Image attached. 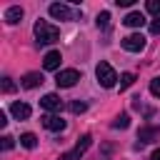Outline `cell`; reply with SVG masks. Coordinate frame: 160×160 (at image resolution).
Instances as JSON below:
<instances>
[{
	"label": "cell",
	"mask_w": 160,
	"mask_h": 160,
	"mask_svg": "<svg viewBox=\"0 0 160 160\" xmlns=\"http://www.w3.org/2000/svg\"><path fill=\"white\" fill-rule=\"evenodd\" d=\"M35 38H38V45H52L60 40V30L48 20H38L35 22Z\"/></svg>",
	"instance_id": "6da1fadb"
},
{
	"label": "cell",
	"mask_w": 160,
	"mask_h": 160,
	"mask_svg": "<svg viewBox=\"0 0 160 160\" xmlns=\"http://www.w3.org/2000/svg\"><path fill=\"white\" fill-rule=\"evenodd\" d=\"M95 75H98V82L102 85V88H115V82L120 80L118 78V72L112 70V65L110 62H98V68H95Z\"/></svg>",
	"instance_id": "7a4b0ae2"
},
{
	"label": "cell",
	"mask_w": 160,
	"mask_h": 160,
	"mask_svg": "<svg viewBox=\"0 0 160 160\" xmlns=\"http://www.w3.org/2000/svg\"><path fill=\"white\" fill-rule=\"evenodd\" d=\"M90 145H92V138H90V135H82V138H80V140L75 142V148H72L70 152H65V155H60L58 160H80V158L85 155V150H88Z\"/></svg>",
	"instance_id": "3957f363"
},
{
	"label": "cell",
	"mask_w": 160,
	"mask_h": 160,
	"mask_svg": "<svg viewBox=\"0 0 160 160\" xmlns=\"http://www.w3.org/2000/svg\"><path fill=\"white\" fill-rule=\"evenodd\" d=\"M78 80H80V72H78V70H72V68L60 70V72L55 75V85H58V88H72Z\"/></svg>",
	"instance_id": "277c9868"
},
{
	"label": "cell",
	"mask_w": 160,
	"mask_h": 160,
	"mask_svg": "<svg viewBox=\"0 0 160 160\" xmlns=\"http://www.w3.org/2000/svg\"><path fill=\"white\" fill-rule=\"evenodd\" d=\"M122 48H125L128 52H140V50L145 48V38H142L140 32H132V35L122 38Z\"/></svg>",
	"instance_id": "5b68a950"
},
{
	"label": "cell",
	"mask_w": 160,
	"mask_h": 160,
	"mask_svg": "<svg viewBox=\"0 0 160 160\" xmlns=\"http://www.w3.org/2000/svg\"><path fill=\"white\" fill-rule=\"evenodd\" d=\"M158 138H160V130L152 128V125H145V128L138 130V140H140V142H138L135 148H140L142 142H152V140H158Z\"/></svg>",
	"instance_id": "8992f818"
},
{
	"label": "cell",
	"mask_w": 160,
	"mask_h": 160,
	"mask_svg": "<svg viewBox=\"0 0 160 160\" xmlns=\"http://www.w3.org/2000/svg\"><path fill=\"white\" fill-rule=\"evenodd\" d=\"M50 15L58 18V20H72V10L65 2H52L50 5Z\"/></svg>",
	"instance_id": "52a82bcc"
},
{
	"label": "cell",
	"mask_w": 160,
	"mask_h": 160,
	"mask_svg": "<svg viewBox=\"0 0 160 160\" xmlns=\"http://www.w3.org/2000/svg\"><path fill=\"white\" fill-rule=\"evenodd\" d=\"M40 120H42V125H45L48 130H52V132H58V130H65V120H62L60 115H52V112H50V115H42Z\"/></svg>",
	"instance_id": "ba28073f"
},
{
	"label": "cell",
	"mask_w": 160,
	"mask_h": 160,
	"mask_svg": "<svg viewBox=\"0 0 160 160\" xmlns=\"http://www.w3.org/2000/svg\"><path fill=\"white\" fill-rule=\"evenodd\" d=\"M42 72H25L22 78H20V85L22 88H28V90H32V88H38V85H42Z\"/></svg>",
	"instance_id": "9c48e42d"
},
{
	"label": "cell",
	"mask_w": 160,
	"mask_h": 160,
	"mask_svg": "<svg viewBox=\"0 0 160 160\" xmlns=\"http://www.w3.org/2000/svg\"><path fill=\"white\" fill-rule=\"evenodd\" d=\"M40 105H42L45 110H58V112H60V108H62V100H60V95H55V92H48V95H42Z\"/></svg>",
	"instance_id": "30bf717a"
},
{
	"label": "cell",
	"mask_w": 160,
	"mask_h": 160,
	"mask_svg": "<svg viewBox=\"0 0 160 160\" xmlns=\"http://www.w3.org/2000/svg\"><path fill=\"white\" fill-rule=\"evenodd\" d=\"M60 52L58 50H50V52H45V58H42V68L45 70H58L60 68Z\"/></svg>",
	"instance_id": "8fae6325"
},
{
	"label": "cell",
	"mask_w": 160,
	"mask_h": 160,
	"mask_svg": "<svg viewBox=\"0 0 160 160\" xmlns=\"http://www.w3.org/2000/svg\"><path fill=\"white\" fill-rule=\"evenodd\" d=\"M128 28H142L145 25V15L142 12H138V10H132V12H128L125 15V20H122Z\"/></svg>",
	"instance_id": "7c38bea8"
},
{
	"label": "cell",
	"mask_w": 160,
	"mask_h": 160,
	"mask_svg": "<svg viewBox=\"0 0 160 160\" xmlns=\"http://www.w3.org/2000/svg\"><path fill=\"white\" fill-rule=\"evenodd\" d=\"M10 112H12L18 120H28L32 110H30V105H25V102H12V105H10Z\"/></svg>",
	"instance_id": "4fadbf2b"
},
{
	"label": "cell",
	"mask_w": 160,
	"mask_h": 160,
	"mask_svg": "<svg viewBox=\"0 0 160 160\" xmlns=\"http://www.w3.org/2000/svg\"><path fill=\"white\" fill-rule=\"evenodd\" d=\"M20 20H22V8H20V5H12V8L5 10V22L15 25V22H20Z\"/></svg>",
	"instance_id": "5bb4252c"
},
{
	"label": "cell",
	"mask_w": 160,
	"mask_h": 160,
	"mask_svg": "<svg viewBox=\"0 0 160 160\" xmlns=\"http://www.w3.org/2000/svg\"><path fill=\"white\" fill-rule=\"evenodd\" d=\"M20 145L28 148V150H32V148L38 145V138H35L32 132H22V135H20Z\"/></svg>",
	"instance_id": "9a60e30c"
},
{
	"label": "cell",
	"mask_w": 160,
	"mask_h": 160,
	"mask_svg": "<svg viewBox=\"0 0 160 160\" xmlns=\"http://www.w3.org/2000/svg\"><path fill=\"white\" fill-rule=\"evenodd\" d=\"M128 125H130V118H128V112H120V115L112 120V128H115V130H125Z\"/></svg>",
	"instance_id": "2e32d148"
},
{
	"label": "cell",
	"mask_w": 160,
	"mask_h": 160,
	"mask_svg": "<svg viewBox=\"0 0 160 160\" xmlns=\"http://www.w3.org/2000/svg\"><path fill=\"white\" fill-rule=\"evenodd\" d=\"M132 82H135V75H132V72H122V75H120V90H128Z\"/></svg>",
	"instance_id": "e0dca14e"
},
{
	"label": "cell",
	"mask_w": 160,
	"mask_h": 160,
	"mask_svg": "<svg viewBox=\"0 0 160 160\" xmlns=\"http://www.w3.org/2000/svg\"><path fill=\"white\" fill-rule=\"evenodd\" d=\"M70 110H72L75 115H80V112L88 110V102H82V100H72V102H70Z\"/></svg>",
	"instance_id": "ac0fdd59"
},
{
	"label": "cell",
	"mask_w": 160,
	"mask_h": 160,
	"mask_svg": "<svg viewBox=\"0 0 160 160\" xmlns=\"http://www.w3.org/2000/svg\"><path fill=\"white\" fill-rule=\"evenodd\" d=\"M95 22H98V28H102V30H105V28H108V22H110V12H108V10H102V12L98 15V20H95Z\"/></svg>",
	"instance_id": "d6986e66"
},
{
	"label": "cell",
	"mask_w": 160,
	"mask_h": 160,
	"mask_svg": "<svg viewBox=\"0 0 160 160\" xmlns=\"http://www.w3.org/2000/svg\"><path fill=\"white\" fill-rule=\"evenodd\" d=\"M145 8H148V12H152V15H158V18H160V0H148V2H145Z\"/></svg>",
	"instance_id": "ffe728a7"
},
{
	"label": "cell",
	"mask_w": 160,
	"mask_h": 160,
	"mask_svg": "<svg viewBox=\"0 0 160 160\" xmlns=\"http://www.w3.org/2000/svg\"><path fill=\"white\" fill-rule=\"evenodd\" d=\"M150 92H152L155 98H160V78H152V80H150Z\"/></svg>",
	"instance_id": "44dd1931"
},
{
	"label": "cell",
	"mask_w": 160,
	"mask_h": 160,
	"mask_svg": "<svg viewBox=\"0 0 160 160\" xmlns=\"http://www.w3.org/2000/svg\"><path fill=\"white\" fill-rule=\"evenodd\" d=\"M15 90V82L10 78H2V92H12Z\"/></svg>",
	"instance_id": "7402d4cb"
},
{
	"label": "cell",
	"mask_w": 160,
	"mask_h": 160,
	"mask_svg": "<svg viewBox=\"0 0 160 160\" xmlns=\"http://www.w3.org/2000/svg\"><path fill=\"white\" fill-rule=\"evenodd\" d=\"M150 32H152V35H160V18H155V20L150 22Z\"/></svg>",
	"instance_id": "603a6c76"
},
{
	"label": "cell",
	"mask_w": 160,
	"mask_h": 160,
	"mask_svg": "<svg viewBox=\"0 0 160 160\" xmlns=\"http://www.w3.org/2000/svg\"><path fill=\"white\" fill-rule=\"evenodd\" d=\"M12 145H15V142H12V138H10V135H5V138H2V150H10Z\"/></svg>",
	"instance_id": "cb8c5ba5"
},
{
	"label": "cell",
	"mask_w": 160,
	"mask_h": 160,
	"mask_svg": "<svg viewBox=\"0 0 160 160\" xmlns=\"http://www.w3.org/2000/svg\"><path fill=\"white\" fill-rule=\"evenodd\" d=\"M132 2H135V0H115V5H118V8H130Z\"/></svg>",
	"instance_id": "d4e9b609"
},
{
	"label": "cell",
	"mask_w": 160,
	"mask_h": 160,
	"mask_svg": "<svg viewBox=\"0 0 160 160\" xmlns=\"http://www.w3.org/2000/svg\"><path fill=\"white\" fill-rule=\"evenodd\" d=\"M5 125H8V115L0 110V128H5Z\"/></svg>",
	"instance_id": "484cf974"
},
{
	"label": "cell",
	"mask_w": 160,
	"mask_h": 160,
	"mask_svg": "<svg viewBox=\"0 0 160 160\" xmlns=\"http://www.w3.org/2000/svg\"><path fill=\"white\" fill-rule=\"evenodd\" d=\"M150 160H160V148H158V150H152V155H150Z\"/></svg>",
	"instance_id": "4316f807"
}]
</instances>
